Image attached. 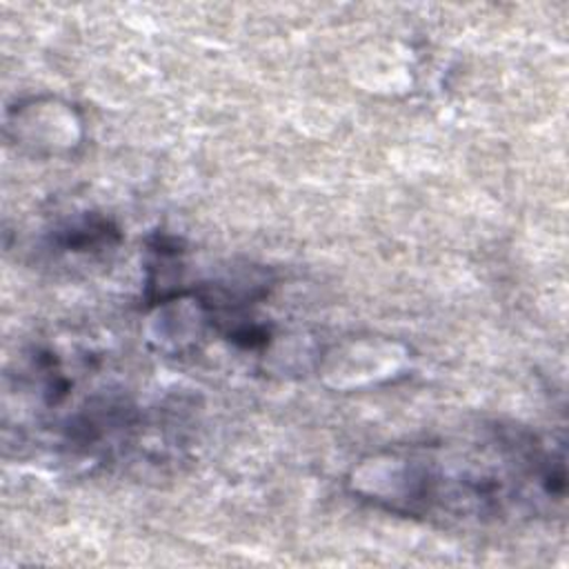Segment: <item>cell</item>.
<instances>
[{
	"mask_svg": "<svg viewBox=\"0 0 569 569\" xmlns=\"http://www.w3.org/2000/svg\"><path fill=\"white\" fill-rule=\"evenodd\" d=\"M362 500L440 525H487L562 502L565 447L520 427L371 453L349 476Z\"/></svg>",
	"mask_w": 569,
	"mask_h": 569,
	"instance_id": "6da1fadb",
	"label": "cell"
}]
</instances>
